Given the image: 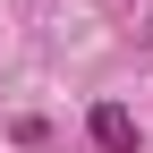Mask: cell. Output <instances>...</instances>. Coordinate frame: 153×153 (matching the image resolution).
I'll return each instance as SVG.
<instances>
[{"mask_svg": "<svg viewBox=\"0 0 153 153\" xmlns=\"http://www.w3.org/2000/svg\"><path fill=\"white\" fill-rule=\"evenodd\" d=\"M85 145L94 153H136L145 136H136V111H128V102H94L85 111Z\"/></svg>", "mask_w": 153, "mask_h": 153, "instance_id": "obj_1", "label": "cell"}, {"mask_svg": "<svg viewBox=\"0 0 153 153\" xmlns=\"http://www.w3.org/2000/svg\"><path fill=\"white\" fill-rule=\"evenodd\" d=\"M9 145H26V153H43V145H51V119H34V111H17V119H9Z\"/></svg>", "mask_w": 153, "mask_h": 153, "instance_id": "obj_2", "label": "cell"}]
</instances>
